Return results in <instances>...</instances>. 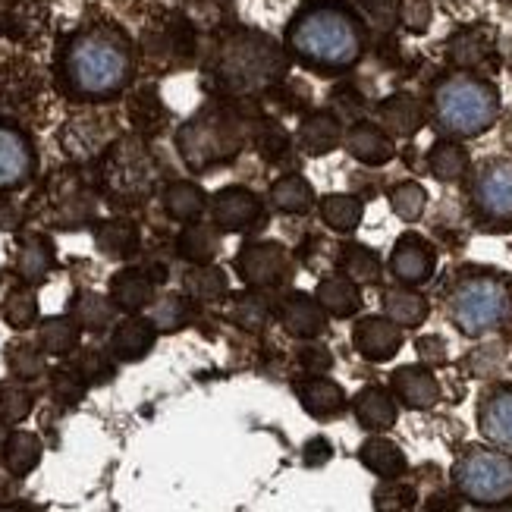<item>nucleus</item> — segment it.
I'll list each match as a JSON object with an SVG mask.
<instances>
[{"mask_svg": "<svg viewBox=\"0 0 512 512\" xmlns=\"http://www.w3.org/2000/svg\"><path fill=\"white\" fill-rule=\"evenodd\" d=\"M19 220H22V217H19V208H16L13 202H10V205H7V202L0 205V230H16V227H19Z\"/></svg>", "mask_w": 512, "mask_h": 512, "instance_id": "61", "label": "nucleus"}, {"mask_svg": "<svg viewBox=\"0 0 512 512\" xmlns=\"http://www.w3.org/2000/svg\"><path fill=\"white\" fill-rule=\"evenodd\" d=\"M44 29V10L35 0H0V35L13 41H35Z\"/></svg>", "mask_w": 512, "mask_h": 512, "instance_id": "20", "label": "nucleus"}, {"mask_svg": "<svg viewBox=\"0 0 512 512\" xmlns=\"http://www.w3.org/2000/svg\"><path fill=\"white\" fill-rule=\"evenodd\" d=\"M60 76L73 98H114L132 79V48L126 35L114 26L76 32L60 54Z\"/></svg>", "mask_w": 512, "mask_h": 512, "instance_id": "1", "label": "nucleus"}, {"mask_svg": "<svg viewBox=\"0 0 512 512\" xmlns=\"http://www.w3.org/2000/svg\"><path fill=\"white\" fill-rule=\"evenodd\" d=\"M129 120L142 136H154L167 126V107L161 104L158 92L154 88H142L129 98Z\"/></svg>", "mask_w": 512, "mask_h": 512, "instance_id": "32", "label": "nucleus"}, {"mask_svg": "<svg viewBox=\"0 0 512 512\" xmlns=\"http://www.w3.org/2000/svg\"><path fill=\"white\" fill-rule=\"evenodd\" d=\"M355 418L368 431H387L396 425V403L393 396L381 387H365L355 396Z\"/></svg>", "mask_w": 512, "mask_h": 512, "instance_id": "26", "label": "nucleus"}, {"mask_svg": "<svg viewBox=\"0 0 512 512\" xmlns=\"http://www.w3.org/2000/svg\"><path fill=\"white\" fill-rule=\"evenodd\" d=\"M299 403L308 415L315 418H333L346 406V393L340 384L327 381V377H311V381L299 384Z\"/></svg>", "mask_w": 512, "mask_h": 512, "instance_id": "25", "label": "nucleus"}, {"mask_svg": "<svg viewBox=\"0 0 512 512\" xmlns=\"http://www.w3.org/2000/svg\"><path fill=\"white\" fill-rule=\"evenodd\" d=\"M381 123L393 136H415L425 123V110L412 95H393L381 104Z\"/></svg>", "mask_w": 512, "mask_h": 512, "instance_id": "28", "label": "nucleus"}, {"mask_svg": "<svg viewBox=\"0 0 512 512\" xmlns=\"http://www.w3.org/2000/svg\"><path fill=\"white\" fill-rule=\"evenodd\" d=\"M377 512H412L415 506V491L403 484H384L381 491L374 494Z\"/></svg>", "mask_w": 512, "mask_h": 512, "instance_id": "53", "label": "nucleus"}, {"mask_svg": "<svg viewBox=\"0 0 512 512\" xmlns=\"http://www.w3.org/2000/svg\"><path fill=\"white\" fill-rule=\"evenodd\" d=\"M54 267V246L44 236H26L19 242V255H16V271L22 280L41 283L51 274Z\"/></svg>", "mask_w": 512, "mask_h": 512, "instance_id": "27", "label": "nucleus"}, {"mask_svg": "<svg viewBox=\"0 0 512 512\" xmlns=\"http://www.w3.org/2000/svg\"><path fill=\"white\" fill-rule=\"evenodd\" d=\"M481 434L500 450L512 453V387H497L484 396L478 412Z\"/></svg>", "mask_w": 512, "mask_h": 512, "instance_id": "17", "label": "nucleus"}, {"mask_svg": "<svg viewBox=\"0 0 512 512\" xmlns=\"http://www.w3.org/2000/svg\"><path fill=\"white\" fill-rule=\"evenodd\" d=\"M114 318V305H110L101 293H79L73 299V321L82 327V330H104Z\"/></svg>", "mask_w": 512, "mask_h": 512, "instance_id": "43", "label": "nucleus"}, {"mask_svg": "<svg viewBox=\"0 0 512 512\" xmlns=\"http://www.w3.org/2000/svg\"><path fill=\"white\" fill-rule=\"evenodd\" d=\"M289 48L321 70H346L362 57V29L340 7H311L289 26Z\"/></svg>", "mask_w": 512, "mask_h": 512, "instance_id": "2", "label": "nucleus"}, {"mask_svg": "<svg viewBox=\"0 0 512 512\" xmlns=\"http://www.w3.org/2000/svg\"><path fill=\"white\" fill-rule=\"evenodd\" d=\"M180 255L189 258L192 264H208L217 255V236L211 227L192 224L183 236H180Z\"/></svg>", "mask_w": 512, "mask_h": 512, "instance_id": "46", "label": "nucleus"}, {"mask_svg": "<svg viewBox=\"0 0 512 512\" xmlns=\"http://www.w3.org/2000/svg\"><path fill=\"white\" fill-rule=\"evenodd\" d=\"M315 299L321 302L324 311H330V315H337V318H349V315H355V311L362 308V296H359V289H355V283L349 277L321 280Z\"/></svg>", "mask_w": 512, "mask_h": 512, "instance_id": "31", "label": "nucleus"}, {"mask_svg": "<svg viewBox=\"0 0 512 512\" xmlns=\"http://www.w3.org/2000/svg\"><path fill=\"white\" fill-rule=\"evenodd\" d=\"M299 362L305 371H327L330 368V352L324 346H305L299 352Z\"/></svg>", "mask_w": 512, "mask_h": 512, "instance_id": "57", "label": "nucleus"}, {"mask_svg": "<svg viewBox=\"0 0 512 512\" xmlns=\"http://www.w3.org/2000/svg\"><path fill=\"white\" fill-rule=\"evenodd\" d=\"M393 393L403 399L409 409H431L440 399V384L428 368L406 365L393 374Z\"/></svg>", "mask_w": 512, "mask_h": 512, "instance_id": "19", "label": "nucleus"}, {"mask_svg": "<svg viewBox=\"0 0 512 512\" xmlns=\"http://www.w3.org/2000/svg\"><path fill=\"white\" fill-rule=\"evenodd\" d=\"M280 318H283V327L293 333V337H302V340L318 337V333H324V327H327L321 302L311 299V296H302V293L286 299Z\"/></svg>", "mask_w": 512, "mask_h": 512, "instance_id": "23", "label": "nucleus"}, {"mask_svg": "<svg viewBox=\"0 0 512 512\" xmlns=\"http://www.w3.org/2000/svg\"><path fill=\"white\" fill-rule=\"evenodd\" d=\"M85 381L82 377L70 368V371H57L54 374V396H57V403H63V406H76L79 399L85 396Z\"/></svg>", "mask_w": 512, "mask_h": 512, "instance_id": "55", "label": "nucleus"}, {"mask_svg": "<svg viewBox=\"0 0 512 512\" xmlns=\"http://www.w3.org/2000/svg\"><path fill=\"white\" fill-rule=\"evenodd\" d=\"M494 51V41L484 29H465L450 41V57L459 66H481Z\"/></svg>", "mask_w": 512, "mask_h": 512, "instance_id": "40", "label": "nucleus"}, {"mask_svg": "<svg viewBox=\"0 0 512 512\" xmlns=\"http://www.w3.org/2000/svg\"><path fill=\"white\" fill-rule=\"evenodd\" d=\"M161 180V167L145 142L120 139L101 161V189L114 205H142Z\"/></svg>", "mask_w": 512, "mask_h": 512, "instance_id": "4", "label": "nucleus"}, {"mask_svg": "<svg viewBox=\"0 0 512 512\" xmlns=\"http://www.w3.org/2000/svg\"><path fill=\"white\" fill-rule=\"evenodd\" d=\"M110 139H114V120H107L104 114H85V117H76L63 126V151L70 154L76 161H88L101 154Z\"/></svg>", "mask_w": 512, "mask_h": 512, "instance_id": "13", "label": "nucleus"}, {"mask_svg": "<svg viewBox=\"0 0 512 512\" xmlns=\"http://www.w3.org/2000/svg\"><path fill=\"white\" fill-rule=\"evenodd\" d=\"M145 54H148L151 63L164 66V70H170V66H180L192 54V35H189V29L183 26V22L164 19V22H158V26H151L145 32Z\"/></svg>", "mask_w": 512, "mask_h": 512, "instance_id": "14", "label": "nucleus"}, {"mask_svg": "<svg viewBox=\"0 0 512 512\" xmlns=\"http://www.w3.org/2000/svg\"><path fill=\"white\" fill-rule=\"evenodd\" d=\"M462 497L481 506H500L512 500V459L494 450H469L453 469Z\"/></svg>", "mask_w": 512, "mask_h": 512, "instance_id": "8", "label": "nucleus"}, {"mask_svg": "<svg viewBox=\"0 0 512 512\" xmlns=\"http://www.w3.org/2000/svg\"><path fill=\"white\" fill-rule=\"evenodd\" d=\"M211 214H214V224L227 233H239V230H249L258 224L261 217V202L249 192V189H239L230 186L224 192L214 195L211 202Z\"/></svg>", "mask_w": 512, "mask_h": 512, "instance_id": "15", "label": "nucleus"}, {"mask_svg": "<svg viewBox=\"0 0 512 512\" xmlns=\"http://www.w3.org/2000/svg\"><path fill=\"white\" fill-rule=\"evenodd\" d=\"M154 337H158V327H154V321L126 318L114 330V337H110V352H114V359H120V362H139L142 355L151 352Z\"/></svg>", "mask_w": 512, "mask_h": 512, "instance_id": "22", "label": "nucleus"}, {"mask_svg": "<svg viewBox=\"0 0 512 512\" xmlns=\"http://www.w3.org/2000/svg\"><path fill=\"white\" fill-rule=\"evenodd\" d=\"M359 456H362V462L368 465V469L374 475H381V478H399V475L406 472V456H403V450H399L393 440L374 437V440L365 443Z\"/></svg>", "mask_w": 512, "mask_h": 512, "instance_id": "33", "label": "nucleus"}, {"mask_svg": "<svg viewBox=\"0 0 512 512\" xmlns=\"http://www.w3.org/2000/svg\"><path fill=\"white\" fill-rule=\"evenodd\" d=\"M35 170V151L26 132L0 123V192L22 186Z\"/></svg>", "mask_w": 512, "mask_h": 512, "instance_id": "12", "label": "nucleus"}, {"mask_svg": "<svg viewBox=\"0 0 512 512\" xmlns=\"http://www.w3.org/2000/svg\"><path fill=\"white\" fill-rule=\"evenodd\" d=\"M164 211L173 217V220H195L198 214L205 211V192L192 186V183H173L167 192H164Z\"/></svg>", "mask_w": 512, "mask_h": 512, "instance_id": "39", "label": "nucleus"}, {"mask_svg": "<svg viewBox=\"0 0 512 512\" xmlns=\"http://www.w3.org/2000/svg\"><path fill=\"white\" fill-rule=\"evenodd\" d=\"M330 459V443L327 440H311L305 447V462L308 465H324Z\"/></svg>", "mask_w": 512, "mask_h": 512, "instance_id": "60", "label": "nucleus"}, {"mask_svg": "<svg viewBox=\"0 0 512 512\" xmlns=\"http://www.w3.org/2000/svg\"><path fill=\"white\" fill-rule=\"evenodd\" d=\"M73 371L82 377L85 384H107L110 377H114V362H110L107 355L98 349H85L76 359Z\"/></svg>", "mask_w": 512, "mask_h": 512, "instance_id": "49", "label": "nucleus"}, {"mask_svg": "<svg viewBox=\"0 0 512 512\" xmlns=\"http://www.w3.org/2000/svg\"><path fill=\"white\" fill-rule=\"evenodd\" d=\"M321 217L330 230L352 233L362 224V202L355 195H327L321 202Z\"/></svg>", "mask_w": 512, "mask_h": 512, "instance_id": "37", "label": "nucleus"}, {"mask_svg": "<svg viewBox=\"0 0 512 512\" xmlns=\"http://www.w3.org/2000/svg\"><path fill=\"white\" fill-rule=\"evenodd\" d=\"M352 340L368 362H387L403 346V333H399V324H393L390 318H365L355 324Z\"/></svg>", "mask_w": 512, "mask_h": 512, "instance_id": "16", "label": "nucleus"}, {"mask_svg": "<svg viewBox=\"0 0 512 512\" xmlns=\"http://www.w3.org/2000/svg\"><path fill=\"white\" fill-rule=\"evenodd\" d=\"M242 139H246V129L233 110L208 107L180 129L176 145H180V154L189 167L208 170L220 161H230L242 148Z\"/></svg>", "mask_w": 512, "mask_h": 512, "instance_id": "5", "label": "nucleus"}, {"mask_svg": "<svg viewBox=\"0 0 512 512\" xmlns=\"http://www.w3.org/2000/svg\"><path fill=\"white\" fill-rule=\"evenodd\" d=\"M500 110V98L494 85L475 76H450L437 85L434 92V117L443 132L450 136H481L494 126Z\"/></svg>", "mask_w": 512, "mask_h": 512, "instance_id": "3", "label": "nucleus"}, {"mask_svg": "<svg viewBox=\"0 0 512 512\" xmlns=\"http://www.w3.org/2000/svg\"><path fill=\"white\" fill-rule=\"evenodd\" d=\"M340 264H343V274L355 283H374L381 277V261L365 246H346L340 255Z\"/></svg>", "mask_w": 512, "mask_h": 512, "instance_id": "45", "label": "nucleus"}, {"mask_svg": "<svg viewBox=\"0 0 512 512\" xmlns=\"http://www.w3.org/2000/svg\"><path fill=\"white\" fill-rule=\"evenodd\" d=\"M110 299L123 311H139L154 299V280L145 271H123L110 283Z\"/></svg>", "mask_w": 512, "mask_h": 512, "instance_id": "29", "label": "nucleus"}, {"mask_svg": "<svg viewBox=\"0 0 512 512\" xmlns=\"http://www.w3.org/2000/svg\"><path fill=\"white\" fill-rule=\"evenodd\" d=\"M390 271L403 283H412V286L425 283L434 274V249L421 236L409 233L396 242L393 258H390Z\"/></svg>", "mask_w": 512, "mask_h": 512, "instance_id": "18", "label": "nucleus"}, {"mask_svg": "<svg viewBox=\"0 0 512 512\" xmlns=\"http://www.w3.org/2000/svg\"><path fill=\"white\" fill-rule=\"evenodd\" d=\"M431 22V10H428V4H409V10H406V26L409 29H415V32H421Z\"/></svg>", "mask_w": 512, "mask_h": 512, "instance_id": "59", "label": "nucleus"}, {"mask_svg": "<svg viewBox=\"0 0 512 512\" xmlns=\"http://www.w3.org/2000/svg\"><path fill=\"white\" fill-rule=\"evenodd\" d=\"M359 4L371 16L374 26H381V29L393 26V19L399 13V0H359Z\"/></svg>", "mask_w": 512, "mask_h": 512, "instance_id": "56", "label": "nucleus"}, {"mask_svg": "<svg viewBox=\"0 0 512 512\" xmlns=\"http://www.w3.org/2000/svg\"><path fill=\"white\" fill-rule=\"evenodd\" d=\"M346 148L355 161L362 164H387L393 158V142L384 129H377L371 123H359L349 129L346 136Z\"/></svg>", "mask_w": 512, "mask_h": 512, "instance_id": "24", "label": "nucleus"}, {"mask_svg": "<svg viewBox=\"0 0 512 512\" xmlns=\"http://www.w3.org/2000/svg\"><path fill=\"white\" fill-rule=\"evenodd\" d=\"M428 167L437 180L453 183L465 173V167H469V154H465V148L459 142H437L428 154Z\"/></svg>", "mask_w": 512, "mask_h": 512, "instance_id": "41", "label": "nucleus"}, {"mask_svg": "<svg viewBox=\"0 0 512 512\" xmlns=\"http://www.w3.org/2000/svg\"><path fill=\"white\" fill-rule=\"evenodd\" d=\"M38 318V299L29 289H13V293L4 299V321L16 330L32 327Z\"/></svg>", "mask_w": 512, "mask_h": 512, "instance_id": "47", "label": "nucleus"}, {"mask_svg": "<svg viewBox=\"0 0 512 512\" xmlns=\"http://www.w3.org/2000/svg\"><path fill=\"white\" fill-rule=\"evenodd\" d=\"M95 242L110 258H129L139 249V227L123 217L104 220V224H98V230H95Z\"/></svg>", "mask_w": 512, "mask_h": 512, "instance_id": "30", "label": "nucleus"}, {"mask_svg": "<svg viewBox=\"0 0 512 512\" xmlns=\"http://www.w3.org/2000/svg\"><path fill=\"white\" fill-rule=\"evenodd\" d=\"M79 343V324L73 318H48L38 330V346L51 355L73 352Z\"/></svg>", "mask_w": 512, "mask_h": 512, "instance_id": "42", "label": "nucleus"}, {"mask_svg": "<svg viewBox=\"0 0 512 512\" xmlns=\"http://www.w3.org/2000/svg\"><path fill=\"white\" fill-rule=\"evenodd\" d=\"M384 311L399 327H418L428 318V299L418 293H409V289H390L384 296Z\"/></svg>", "mask_w": 512, "mask_h": 512, "instance_id": "34", "label": "nucleus"}, {"mask_svg": "<svg viewBox=\"0 0 512 512\" xmlns=\"http://www.w3.org/2000/svg\"><path fill=\"white\" fill-rule=\"evenodd\" d=\"M32 412V393L16 384H0V418L16 425Z\"/></svg>", "mask_w": 512, "mask_h": 512, "instance_id": "51", "label": "nucleus"}, {"mask_svg": "<svg viewBox=\"0 0 512 512\" xmlns=\"http://www.w3.org/2000/svg\"><path fill=\"white\" fill-rule=\"evenodd\" d=\"M236 271L249 286H274L289 274V255L277 242H252L239 252Z\"/></svg>", "mask_w": 512, "mask_h": 512, "instance_id": "11", "label": "nucleus"}, {"mask_svg": "<svg viewBox=\"0 0 512 512\" xmlns=\"http://www.w3.org/2000/svg\"><path fill=\"white\" fill-rule=\"evenodd\" d=\"M283 73V57L271 38L261 35H236L224 41L217 54V79L233 92H255L271 85Z\"/></svg>", "mask_w": 512, "mask_h": 512, "instance_id": "6", "label": "nucleus"}, {"mask_svg": "<svg viewBox=\"0 0 512 512\" xmlns=\"http://www.w3.org/2000/svg\"><path fill=\"white\" fill-rule=\"evenodd\" d=\"M7 362H10V371L22 381H35V377L44 371V359H41V349L29 346V343H16L7 349Z\"/></svg>", "mask_w": 512, "mask_h": 512, "instance_id": "50", "label": "nucleus"}, {"mask_svg": "<svg viewBox=\"0 0 512 512\" xmlns=\"http://www.w3.org/2000/svg\"><path fill=\"white\" fill-rule=\"evenodd\" d=\"M475 208L491 227H512V164L491 161L484 164L475 180Z\"/></svg>", "mask_w": 512, "mask_h": 512, "instance_id": "10", "label": "nucleus"}, {"mask_svg": "<svg viewBox=\"0 0 512 512\" xmlns=\"http://www.w3.org/2000/svg\"><path fill=\"white\" fill-rule=\"evenodd\" d=\"M183 289H186V296H192V299L211 302V299H220L227 293V277H224L220 267L202 264V267H192V271L186 274Z\"/></svg>", "mask_w": 512, "mask_h": 512, "instance_id": "44", "label": "nucleus"}, {"mask_svg": "<svg viewBox=\"0 0 512 512\" xmlns=\"http://www.w3.org/2000/svg\"><path fill=\"white\" fill-rule=\"evenodd\" d=\"M425 205H428V192L418 183H403L390 192V208L403 220H418L425 214Z\"/></svg>", "mask_w": 512, "mask_h": 512, "instance_id": "48", "label": "nucleus"}, {"mask_svg": "<svg viewBox=\"0 0 512 512\" xmlns=\"http://www.w3.org/2000/svg\"><path fill=\"white\" fill-rule=\"evenodd\" d=\"M236 321L246 330H261L267 321H271V305H264L261 296H246L236 305Z\"/></svg>", "mask_w": 512, "mask_h": 512, "instance_id": "54", "label": "nucleus"}, {"mask_svg": "<svg viewBox=\"0 0 512 512\" xmlns=\"http://www.w3.org/2000/svg\"><path fill=\"white\" fill-rule=\"evenodd\" d=\"M41 459V440L29 431H16L4 440V462L13 475H29Z\"/></svg>", "mask_w": 512, "mask_h": 512, "instance_id": "36", "label": "nucleus"}, {"mask_svg": "<svg viewBox=\"0 0 512 512\" xmlns=\"http://www.w3.org/2000/svg\"><path fill=\"white\" fill-rule=\"evenodd\" d=\"M38 95V76L26 60L0 57V107H26Z\"/></svg>", "mask_w": 512, "mask_h": 512, "instance_id": "21", "label": "nucleus"}, {"mask_svg": "<svg viewBox=\"0 0 512 512\" xmlns=\"http://www.w3.org/2000/svg\"><path fill=\"white\" fill-rule=\"evenodd\" d=\"M450 315L465 337H481V333H491L509 324L512 293L500 277H491V274L469 277L456 286Z\"/></svg>", "mask_w": 512, "mask_h": 512, "instance_id": "7", "label": "nucleus"}, {"mask_svg": "<svg viewBox=\"0 0 512 512\" xmlns=\"http://www.w3.org/2000/svg\"><path fill=\"white\" fill-rule=\"evenodd\" d=\"M418 355L428 365H440V362H447V346H443L440 337H421L418 340Z\"/></svg>", "mask_w": 512, "mask_h": 512, "instance_id": "58", "label": "nucleus"}, {"mask_svg": "<svg viewBox=\"0 0 512 512\" xmlns=\"http://www.w3.org/2000/svg\"><path fill=\"white\" fill-rule=\"evenodd\" d=\"M44 214H48L51 224L73 230L82 227L85 220H92L95 214V198L82 183V176L73 170L54 173L48 189H44Z\"/></svg>", "mask_w": 512, "mask_h": 512, "instance_id": "9", "label": "nucleus"}, {"mask_svg": "<svg viewBox=\"0 0 512 512\" xmlns=\"http://www.w3.org/2000/svg\"><path fill=\"white\" fill-rule=\"evenodd\" d=\"M299 142L308 154H327L340 145V123L330 114H311L299 129Z\"/></svg>", "mask_w": 512, "mask_h": 512, "instance_id": "35", "label": "nucleus"}, {"mask_svg": "<svg viewBox=\"0 0 512 512\" xmlns=\"http://www.w3.org/2000/svg\"><path fill=\"white\" fill-rule=\"evenodd\" d=\"M154 327L158 330H180L189 321V302L183 296H164L158 305H154V315H151Z\"/></svg>", "mask_w": 512, "mask_h": 512, "instance_id": "52", "label": "nucleus"}, {"mask_svg": "<svg viewBox=\"0 0 512 512\" xmlns=\"http://www.w3.org/2000/svg\"><path fill=\"white\" fill-rule=\"evenodd\" d=\"M271 202L286 214H302V211H308L311 205H315V192H311V186L302 180V176L289 173V176H283V180L274 183Z\"/></svg>", "mask_w": 512, "mask_h": 512, "instance_id": "38", "label": "nucleus"}]
</instances>
